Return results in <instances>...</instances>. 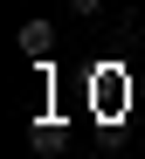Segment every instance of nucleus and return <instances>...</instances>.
I'll use <instances>...</instances> for the list:
<instances>
[{
	"label": "nucleus",
	"instance_id": "nucleus-1",
	"mask_svg": "<svg viewBox=\"0 0 145 159\" xmlns=\"http://www.w3.org/2000/svg\"><path fill=\"white\" fill-rule=\"evenodd\" d=\"M21 48H28V56H48V48H55V28H48V21H21Z\"/></svg>",
	"mask_w": 145,
	"mask_h": 159
},
{
	"label": "nucleus",
	"instance_id": "nucleus-2",
	"mask_svg": "<svg viewBox=\"0 0 145 159\" xmlns=\"http://www.w3.org/2000/svg\"><path fill=\"white\" fill-rule=\"evenodd\" d=\"M69 7H76V14H83V21H90V14H97V7H104V0H69Z\"/></svg>",
	"mask_w": 145,
	"mask_h": 159
}]
</instances>
